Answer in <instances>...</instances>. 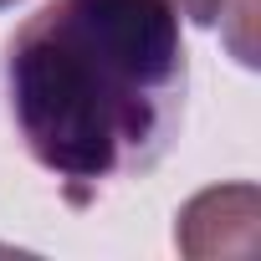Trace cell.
<instances>
[{
  "instance_id": "1",
  "label": "cell",
  "mask_w": 261,
  "mask_h": 261,
  "mask_svg": "<svg viewBox=\"0 0 261 261\" xmlns=\"http://www.w3.org/2000/svg\"><path fill=\"white\" fill-rule=\"evenodd\" d=\"M185 87L190 57L164 0H51L6 46L16 128L72 205L169 154Z\"/></svg>"
},
{
  "instance_id": "2",
  "label": "cell",
  "mask_w": 261,
  "mask_h": 261,
  "mask_svg": "<svg viewBox=\"0 0 261 261\" xmlns=\"http://www.w3.org/2000/svg\"><path fill=\"white\" fill-rule=\"evenodd\" d=\"M256 220H261L256 185H220V190L195 195L179 210L174 241L195 261H205V256H246L256 246Z\"/></svg>"
},
{
  "instance_id": "3",
  "label": "cell",
  "mask_w": 261,
  "mask_h": 261,
  "mask_svg": "<svg viewBox=\"0 0 261 261\" xmlns=\"http://www.w3.org/2000/svg\"><path fill=\"white\" fill-rule=\"evenodd\" d=\"M164 6H169L174 16L195 21V26H215V21L225 16V6H230V0H164Z\"/></svg>"
},
{
  "instance_id": "4",
  "label": "cell",
  "mask_w": 261,
  "mask_h": 261,
  "mask_svg": "<svg viewBox=\"0 0 261 261\" xmlns=\"http://www.w3.org/2000/svg\"><path fill=\"white\" fill-rule=\"evenodd\" d=\"M6 6H16V0H0V11H6Z\"/></svg>"
}]
</instances>
